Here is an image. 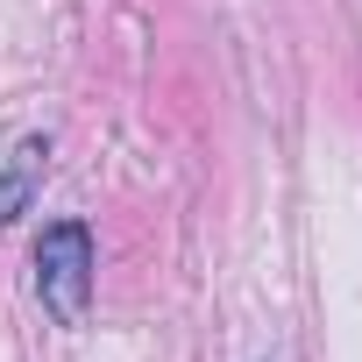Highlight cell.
I'll return each mask as SVG.
<instances>
[{"mask_svg": "<svg viewBox=\"0 0 362 362\" xmlns=\"http://www.w3.org/2000/svg\"><path fill=\"white\" fill-rule=\"evenodd\" d=\"M36 170H43V142L29 135V142L15 149V170H8V185H0V221H15V214L29 206V185H36Z\"/></svg>", "mask_w": 362, "mask_h": 362, "instance_id": "2", "label": "cell"}, {"mask_svg": "<svg viewBox=\"0 0 362 362\" xmlns=\"http://www.w3.org/2000/svg\"><path fill=\"white\" fill-rule=\"evenodd\" d=\"M36 291L57 320H86V291H93V235L78 221L43 228L36 242Z\"/></svg>", "mask_w": 362, "mask_h": 362, "instance_id": "1", "label": "cell"}]
</instances>
